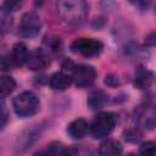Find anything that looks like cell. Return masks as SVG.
Returning <instances> with one entry per match:
<instances>
[{"label": "cell", "mask_w": 156, "mask_h": 156, "mask_svg": "<svg viewBox=\"0 0 156 156\" xmlns=\"http://www.w3.org/2000/svg\"><path fill=\"white\" fill-rule=\"evenodd\" d=\"M56 10L60 18L68 24H79L88 15L85 0H57Z\"/></svg>", "instance_id": "cell-1"}, {"label": "cell", "mask_w": 156, "mask_h": 156, "mask_svg": "<svg viewBox=\"0 0 156 156\" xmlns=\"http://www.w3.org/2000/svg\"><path fill=\"white\" fill-rule=\"evenodd\" d=\"M12 106L15 113L21 118H27L35 115L39 111L40 101L39 98L32 91H22L16 98H13Z\"/></svg>", "instance_id": "cell-2"}, {"label": "cell", "mask_w": 156, "mask_h": 156, "mask_svg": "<svg viewBox=\"0 0 156 156\" xmlns=\"http://www.w3.org/2000/svg\"><path fill=\"white\" fill-rule=\"evenodd\" d=\"M116 115L112 112H100L98 113L89 126L90 134L94 139L107 138L116 126Z\"/></svg>", "instance_id": "cell-3"}, {"label": "cell", "mask_w": 156, "mask_h": 156, "mask_svg": "<svg viewBox=\"0 0 156 156\" xmlns=\"http://www.w3.org/2000/svg\"><path fill=\"white\" fill-rule=\"evenodd\" d=\"M104 49V44L93 38H78L71 44V50L74 54L83 55L85 57H93L99 55Z\"/></svg>", "instance_id": "cell-4"}, {"label": "cell", "mask_w": 156, "mask_h": 156, "mask_svg": "<svg viewBox=\"0 0 156 156\" xmlns=\"http://www.w3.org/2000/svg\"><path fill=\"white\" fill-rule=\"evenodd\" d=\"M72 80L78 88L91 87L96 79V69L90 65H78L72 71Z\"/></svg>", "instance_id": "cell-5"}, {"label": "cell", "mask_w": 156, "mask_h": 156, "mask_svg": "<svg viewBox=\"0 0 156 156\" xmlns=\"http://www.w3.org/2000/svg\"><path fill=\"white\" fill-rule=\"evenodd\" d=\"M41 29V20L34 12H27L22 16L20 23V35L23 38H33Z\"/></svg>", "instance_id": "cell-6"}, {"label": "cell", "mask_w": 156, "mask_h": 156, "mask_svg": "<svg viewBox=\"0 0 156 156\" xmlns=\"http://www.w3.org/2000/svg\"><path fill=\"white\" fill-rule=\"evenodd\" d=\"M26 65L30 71H43L50 65V60L43 50L35 49V50L29 51Z\"/></svg>", "instance_id": "cell-7"}, {"label": "cell", "mask_w": 156, "mask_h": 156, "mask_svg": "<svg viewBox=\"0 0 156 156\" xmlns=\"http://www.w3.org/2000/svg\"><path fill=\"white\" fill-rule=\"evenodd\" d=\"M89 130V124L84 118H76L67 126V134L72 139H83Z\"/></svg>", "instance_id": "cell-8"}, {"label": "cell", "mask_w": 156, "mask_h": 156, "mask_svg": "<svg viewBox=\"0 0 156 156\" xmlns=\"http://www.w3.org/2000/svg\"><path fill=\"white\" fill-rule=\"evenodd\" d=\"M72 82V77L63 71L52 73L49 79V84L54 90H65L71 85Z\"/></svg>", "instance_id": "cell-9"}, {"label": "cell", "mask_w": 156, "mask_h": 156, "mask_svg": "<svg viewBox=\"0 0 156 156\" xmlns=\"http://www.w3.org/2000/svg\"><path fill=\"white\" fill-rule=\"evenodd\" d=\"M154 80V74L152 72H150L146 68H138L135 72V77H134V85L135 88L143 90V89H147L151 83Z\"/></svg>", "instance_id": "cell-10"}, {"label": "cell", "mask_w": 156, "mask_h": 156, "mask_svg": "<svg viewBox=\"0 0 156 156\" xmlns=\"http://www.w3.org/2000/svg\"><path fill=\"white\" fill-rule=\"evenodd\" d=\"M28 55H29V51H28L26 44L20 41L13 45L12 51H11V57L15 62V66H23L24 63H27Z\"/></svg>", "instance_id": "cell-11"}, {"label": "cell", "mask_w": 156, "mask_h": 156, "mask_svg": "<svg viewBox=\"0 0 156 156\" xmlns=\"http://www.w3.org/2000/svg\"><path fill=\"white\" fill-rule=\"evenodd\" d=\"M122 152V145L119 141L115 139H105L99 147V154L102 156H111V155H118Z\"/></svg>", "instance_id": "cell-12"}, {"label": "cell", "mask_w": 156, "mask_h": 156, "mask_svg": "<svg viewBox=\"0 0 156 156\" xmlns=\"http://www.w3.org/2000/svg\"><path fill=\"white\" fill-rule=\"evenodd\" d=\"M106 101H107V95L105 94V91L94 90L89 94L88 100H87V105L91 110H100L105 106Z\"/></svg>", "instance_id": "cell-13"}, {"label": "cell", "mask_w": 156, "mask_h": 156, "mask_svg": "<svg viewBox=\"0 0 156 156\" xmlns=\"http://www.w3.org/2000/svg\"><path fill=\"white\" fill-rule=\"evenodd\" d=\"M62 49V41L60 37H46L43 41V51L45 54H57Z\"/></svg>", "instance_id": "cell-14"}, {"label": "cell", "mask_w": 156, "mask_h": 156, "mask_svg": "<svg viewBox=\"0 0 156 156\" xmlns=\"http://www.w3.org/2000/svg\"><path fill=\"white\" fill-rule=\"evenodd\" d=\"M46 152L50 154V155H73V154L77 152V150H76V149L67 147V146H65L62 143L54 141V143H51V144L48 146Z\"/></svg>", "instance_id": "cell-15"}, {"label": "cell", "mask_w": 156, "mask_h": 156, "mask_svg": "<svg viewBox=\"0 0 156 156\" xmlns=\"http://www.w3.org/2000/svg\"><path fill=\"white\" fill-rule=\"evenodd\" d=\"M16 88V82L11 76H2L0 80V94L1 98L5 99L7 95H10Z\"/></svg>", "instance_id": "cell-16"}, {"label": "cell", "mask_w": 156, "mask_h": 156, "mask_svg": "<svg viewBox=\"0 0 156 156\" xmlns=\"http://www.w3.org/2000/svg\"><path fill=\"white\" fill-rule=\"evenodd\" d=\"M141 136H143V133L138 128H129V129L123 132L124 140L128 141V143H132V144H135V143L140 141Z\"/></svg>", "instance_id": "cell-17"}, {"label": "cell", "mask_w": 156, "mask_h": 156, "mask_svg": "<svg viewBox=\"0 0 156 156\" xmlns=\"http://www.w3.org/2000/svg\"><path fill=\"white\" fill-rule=\"evenodd\" d=\"M139 152L141 155L149 156V155H155L156 154V143L152 140H147L140 144L139 146Z\"/></svg>", "instance_id": "cell-18"}, {"label": "cell", "mask_w": 156, "mask_h": 156, "mask_svg": "<svg viewBox=\"0 0 156 156\" xmlns=\"http://www.w3.org/2000/svg\"><path fill=\"white\" fill-rule=\"evenodd\" d=\"M23 1L24 0H5L4 1V5H2V9L6 13H10V12H15L17 10H20L23 5Z\"/></svg>", "instance_id": "cell-19"}, {"label": "cell", "mask_w": 156, "mask_h": 156, "mask_svg": "<svg viewBox=\"0 0 156 156\" xmlns=\"http://www.w3.org/2000/svg\"><path fill=\"white\" fill-rule=\"evenodd\" d=\"M104 82H105V84H106L107 87H111V88H117V87L121 85V80H119V78H118L116 74H113V73H108V74H106Z\"/></svg>", "instance_id": "cell-20"}, {"label": "cell", "mask_w": 156, "mask_h": 156, "mask_svg": "<svg viewBox=\"0 0 156 156\" xmlns=\"http://www.w3.org/2000/svg\"><path fill=\"white\" fill-rule=\"evenodd\" d=\"M12 66H15V62H13L11 55H2V57H1V69L4 72L10 71Z\"/></svg>", "instance_id": "cell-21"}, {"label": "cell", "mask_w": 156, "mask_h": 156, "mask_svg": "<svg viewBox=\"0 0 156 156\" xmlns=\"http://www.w3.org/2000/svg\"><path fill=\"white\" fill-rule=\"evenodd\" d=\"M144 45L147 46V48H150V46H156V30L150 32V33L145 37Z\"/></svg>", "instance_id": "cell-22"}, {"label": "cell", "mask_w": 156, "mask_h": 156, "mask_svg": "<svg viewBox=\"0 0 156 156\" xmlns=\"http://www.w3.org/2000/svg\"><path fill=\"white\" fill-rule=\"evenodd\" d=\"M61 67H62V71H63V72H67V71H68V72H71V73H72V71L74 69L76 65H74L71 60L66 58V60L62 62V66H61Z\"/></svg>", "instance_id": "cell-23"}, {"label": "cell", "mask_w": 156, "mask_h": 156, "mask_svg": "<svg viewBox=\"0 0 156 156\" xmlns=\"http://www.w3.org/2000/svg\"><path fill=\"white\" fill-rule=\"evenodd\" d=\"M130 2H133L134 5H136V6L141 7V9H144V7H147V6L150 5L151 0H130Z\"/></svg>", "instance_id": "cell-24"}, {"label": "cell", "mask_w": 156, "mask_h": 156, "mask_svg": "<svg viewBox=\"0 0 156 156\" xmlns=\"http://www.w3.org/2000/svg\"><path fill=\"white\" fill-rule=\"evenodd\" d=\"M1 119H2L1 128H4L5 124H6V121H7V113H6V108H5V104L4 102L1 104Z\"/></svg>", "instance_id": "cell-25"}]
</instances>
